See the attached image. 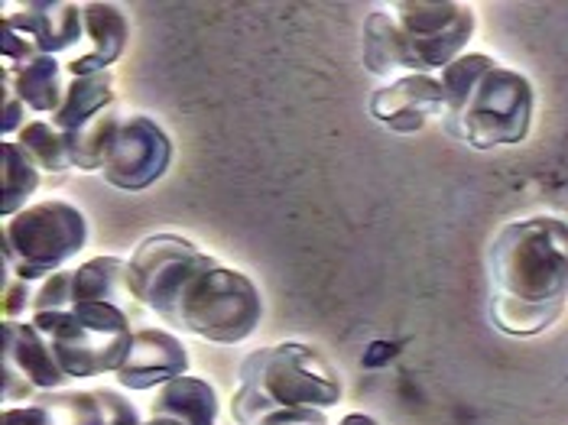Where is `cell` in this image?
I'll use <instances>...</instances> for the list:
<instances>
[{
	"instance_id": "cell-1",
	"label": "cell",
	"mask_w": 568,
	"mask_h": 425,
	"mask_svg": "<svg viewBox=\"0 0 568 425\" xmlns=\"http://www.w3.org/2000/svg\"><path fill=\"white\" fill-rule=\"evenodd\" d=\"M490 322L514 338L552 328L568 305V221L532 214L504 224L487 247Z\"/></svg>"
},
{
	"instance_id": "cell-2",
	"label": "cell",
	"mask_w": 568,
	"mask_h": 425,
	"mask_svg": "<svg viewBox=\"0 0 568 425\" xmlns=\"http://www.w3.org/2000/svg\"><path fill=\"white\" fill-rule=\"evenodd\" d=\"M342 377L325 354L303 341H283L241 361L231 419L257 425L276 409H328L342 403Z\"/></svg>"
},
{
	"instance_id": "cell-3",
	"label": "cell",
	"mask_w": 568,
	"mask_h": 425,
	"mask_svg": "<svg viewBox=\"0 0 568 425\" xmlns=\"http://www.w3.org/2000/svg\"><path fill=\"white\" fill-rule=\"evenodd\" d=\"M160 318L192 338L237 344L261 328L263 296L257 283L241 270L199 254Z\"/></svg>"
},
{
	"instance_id": "cell-4",
	"label": "cell",
	"mask_w": 568,
	"mask_h": 425,
	"mask_svg": "<svg viewBox=\"0 0 568 425\" xmlns=\"http://www.w3.org/2000/svg\"><path fill=\"white\" fill-rule=\"evenodd\" d=\"M30 322L49 335L62 371L72 381L118 374L136 332V318L131 312L108 302H82L65 312L33 315Z\"/></svg>"
},
{
	"instance_id": "cell-5",
	"label": "cell",
	"mask_w": 568,
	"mask_h": 425,
	"mask_svg": "<svg viewBox=\"0 0 568 425\" xmlns=\"http://www.w3.org/2000/svg\"><path fill=\"white\" fill-rule=\"evenodd\" d=\"M88 244V221L69 202L49 199L30 205L3 221L0 231V260L3 270L27 283H43L55 270L82 254Z\"/></svg>"
},
{
	"instance_id": "cell-6",
	"label": "cell",
	"mask_w": 568,
	"mask_h": 425,
	"mask_svg": "<svg viewBox=\"0 0 568 425\" xmlns=\"http://www.w3.org/2000/svg\"><path fill=\"white\" fill-rule=\"evenodd\" d=\"M532 111H536L532 82L517 69L494 65L468 94L462 111L445 118L442 128L475 150L517 146L532 128Z\"/></svg>"
},
{
	"instance_id": "cell-7",
	"label": "cell",
	"mask_w": 568,
	"mask_h": 425,
	"mask_svg": "<svg viewBox=\"0 0 568 425\" xmlns=\"http://www.w3.org/2000/svg\"><path fill=\"white\" fill-rule=\"evenodd\" d=\"M409 49V75H438L475 33V10L452 0H399L390 7Z\"/></svg>"
},
{
	"instance_id": "cell-8",
	"label": "cell",
	"mask_w": 568,
	"mask_h": 425,
	"mask_svg": "<svg viewBox=\"0 0 568 425\" xmlns=\"http://www.w3.org/2000/svg\"><path fill=\"white\" fill-rule=\"evenodd\" d=\"M69 381L45 332L33 322H3L0 389L7 403H33L40 393L62 389Z\"/></svg>"
},
{
	"instance_id": "cell-9",
	"label": "cell",
	"mask_w": 568,
	"mask_h": 425,
	"mask_svg": "<svg viewBox=\"0 0 568 425\" xmlns=\"http://www.w3.org/2000/svg\"><path fill=\"white\" fill-rule=\"evenodd\" d=\"M173 163V140L146 114H128L118 130L101 175L121 192H143L160 182Z\"/></svg>"
},
{
	"instance_id": "cell-10",
	"label": "cell",
	"mask_w": 568,
	"mask_h": 425,
	"mask_svg": "<svg viewBox=\"0 0 568 425\" xmlns=\"http://www.w3.org/2000/svg\"><path fill=\"white\" fill-rule=\"evenodd\" d=\"M199 254L202 251L179 234H153L140 241L128 260V286L133 298L153 315H160Z\"/></svg>"
},
{
	"instance_id": "cell-11",
	"label": "cell",
	"mask_w": 568,
	"mask_h": 425,
	"mask_svg": "<svg viewBox=\"0 0 568 425\" xmlns=\"http://www.w3.org/2000/svg\"><path fill=\"white\" fill-rule=\"evenodd\" d=\"M367 111L377 124H384L394 133H416L433 118L442 121L445 98H442L438 75H399L371 94Z\"/></svg>"
},
{
	"instance_id": "cell-12",
	"label": "cell",
	"mask_w": 568,
	"mask_h": 425,
	"mask_svg": "<svg viewBox=\"0 0 568 425\" xmlns=\"http://www.w3.org/2000/svg\"><path fill=\"white\" fill-rule=\"evenodd\" d=\"M82 45L69 55L65 75L69 79H85L111 72V65L124 55L131 40V23L128 13L118 3H82Z\"/></svg>"
},
{
	"instance_id": "cell-13",
	"label": "cell",
	"mask_w": 568,
	"mask_h": 425,
	"mask_svg": "<svg viewBox=\"0 0 568 425\" xmlns=\"http://www.w3.org/2000/svg\"><path fill=\"white\" fill-rule=\"evenodd\" d=\"M189 351L163 328H136L131 338V351L114 374L124 389H160L163 383L189 374Z\"/></svg>"
},
{
	"instance_id": "cell-14",
	"label": "cell",
	"mask_w": 568,
	"mask_h": 425,
	"mask_svg": "<svg viewBox=\"0 0 568 425\" xmlns=\"http://www.w3.org/2000/svg\"><path fill=\"white\" fill-rule=\"evenodd\" d=\"M3 20L23 30L43 55L75 52L82 45V7L79 3H20L3 13Z\"/></svg>"
},
{
	"instance_id": "cell-15",
	"label": "cell",
	"mask_w": 568,
	"mask_h": 425,
	"mask_svg": "<svg viewBox=\"0 0 568 425\" xmlns=\"http://www.w3.org/2000/svg\"><path fill=\"white\" fill-rule=\"evenodd\" d=\"M3 425H104V406L94 389H52L33 403L7 406Z\"/></svg>"
},
{
	"instance_id": "cell-16",
	"label": "cell",
	"mask_w": 568,
	"mask_h": 425,
	"mask_svg": "<svg viewBox=\"0 0 568 425\" xmlns=\"http://www.w3.org/2000/svg\"><path fill=\"white\" fill-rule=\"evenodd\" d=\"M82 302H108L118 305L124 312H131L133 318H143V305L133 298L128 286V260L121 256H91L82 266H75L72 273V305Z\"/></svg>"
},
{
	"instance_id": "cell-17",
	"label": "cell",
	"mask_w": 568,
	"mask_h": 425,
	"mask_svg": "<svg viewBox=\"0 0 568 425\" xmlns=\"http://www.w3.org/2000/svg\"><path fill=\"white\" fill-rule=\"evenodd\" d=\"M0 79L20 94V101L33 111L52 118L65 98V62H59L55 55H37L30 62L20 65H0Z\"/></svg>"
},
{
	"instance_id": "cell-18",
	"label": "cell",
	"mask_w": 568,
	"mask_h": 425,
	"mask_svg": "<svg viewBox=\"0 0 568 425\" xmlns=\"http://www.w3.org/2000/svg\"><path fill=\"white\" fill-rule=\"evenodd\" d=\"M219 413L221 403L215 386L192 374L163 383L160 389H153L150 399V416H163L185 425H219Z\"/></svg>"
},
{
	"instance_id": "cell-19",
	"label": "cell",
	"mask_w": 568,
	"mask_h": 425,
	"mask_svg": "<svg viewBox=\"0 0 568 425\" xmlns=\"http://www.w3.org/2000/svg\"><path fill=\"white\" fill-rule=\"evenodd\" d=\"M361 62L377 79L409 75V49L390 10H371L361 33Z\"/></svg>"
},
{
	"instance_id": "cell-20",
	"label": "cell",
	"mask_w": 568,
	"mask_h": 425,
	"mask_svg": "<svg viewBox=\"0 0 568 425\" xmlns=\"http://www.w3.org/2000/svg\"><path fill=\"white\" fill-rule=\"evenodd\" d=\"M111 104H118V91H114V79L111 72L101 75H85V79H69L65 85V98L59 104V111L49 118L62 133H72L91 118H98L101 111H108Z\"/></svg>"
},
{
	"instance_id": "cell-21",
	"label": "cell",
	"mask_w": 568,
	"mask_h": 425,
	"mask_svg": "<svg viewBox=\"0 0 568 425\" xmlns=\"http://www.w3.org/2000/svg\"><path fill=\"white\" fill-rule=\"evenodd\" d=\"M128 111L118 104H111L108 111H101L98 118H91L88 124L79 130L65 133V143H69V160H72V170L79 172H101L104 166V156L118 136V130L124 124Z\"/></svg>"
},
{
	"instance_id": "cell-22",
	"label": "cell",
	"mask_w": 568,
	"mask_h": 425,
	"mask_svg": "<svg viewBox=\"0 0 568 425\" xmlns=\"http://www.w3.org/2000/svg\"><path fill=\"white\" fill-rule=\"evenodd\" d=\"M0 153H3V166H0V192H3L0 214L13 217V214H20L27 209V202L40 189L43 175H40V166L23 153V146L17 140H3Z\"/></svg>"
},
{
	"instance_id": "cell-23",
	"label": "cell",
	"mask_w": 568,
	"mask_h": 425,
	"mask_svg": "<svg viewBox=\"0 0 568 425\" xmlns=\"http://www.w3.org/2000/svg\"><path fill=\"white\" fill-rule=\"evenodd\" d=\"M23 153L40 166V172L49 175H59V172L72 170V160H69V143H65V133L55 128L49 118H33L27 128L13 136Z\"/></svg>"
},
{
	"instance_id": "cell-24",
	"label": "cell",
	"mask_w": 568,
	"mask_h": 425,
	"mask_svg": "<svg viewBox=\"0 0 568 425\" xmlns=\"http://www.w3.org/2000/svg\"><path fill=\"white\" fill-rule=\"evenodd\" d=\"M494 65H497V59H490L484 52H465V55H458L452 65H445L438 72V85H442V98H445L442 121L462 111V104L468 101V94L475 91V85L481 82Z\"/></svg>"
},
{
	"instance_id": "cell-25",
	"label": "cell",
	"mask_w": 568,
	"mask_h": 425,
	"mask_svg": "<svg viewBox=\"0 0 568 425\" xmlns=\"http://www.w3.org/2000/svg\"><path fill=\"white\" fill-rule=\"evenodd\" d=\"M72 273L75 270H55L52 276H45L43 283H37V293H33V315H43V312H65L72 308Z\"/></svg>"
},
{
	"instance_id": "cell-26",
	"label": "cell",
	"mask_w": 568,
	"mask_h": 425,
	"mask_svg": "<svg viewBox=\"0 0 568 425\" xmlns=\"http://www.w3.org/2000/svg\"><path fill=\"white\" fill-rule=\"evenodd\" d=\"M37 283H27L3 270V322H30Z\"/></svg>"
},
{
	"instance_id": "cell-27",
	"label": "cell",
	"mask_w": 568,
	"mask_h": 425,
	"mask_svg": "<svg viewBox=\"0 0 568 425\" xmlns=\"http://www.w3.org/2000/svg\"><path fill=\"white\" fill-rule=\"evenodd\" d=\"M101 406H104V425H143L140 423V413L128 396H121L118 389H108V386H98L94 389Z\"/></svg>"
},
{
	"instance_id": "cell-28",
	"label": "cell",
	"mask_w": 568,
	"mask_h": 425,
	"mask_svg": "<svg viewBox=\"0 0 568 425\" xmlns=\"http://www.w3.org/2000/svg\"><path fill=\"white\" fill-rule=\"evenodd\" d=\"M0 88H3V118H0V130H3V136H7V140H13L20 130L33 121V118H30L33 111L20 101V94L7 85L3 79H0Z\"/></svg>"
},
{
	"instance_id": "cell-29",
	"label": "cell",
	"mask_w": 568,
	"mask_h": 425,
	"mask_svg": "<svg viewBox=\"0 0 568 425\" xmlns=\"http://www.w3.org/2000/svg\"><path fill=\"white\" fill-rule=\"evenodd\" d=\"M257 425H335L328 423V416H325V409H276V413H270L266 419H261Z\"/></svg>"
},
{
	"instance_id": "cell-30",
	"label": "cell",
	"mask_w": 568,
	"mask_h": 425,
	"mask_svg": "<svg viewBox=\"0 0 568 425\" xmlns=\"http://www.w3.org/2000/svg\"><path fill=\"white\" fill-rule=\"evenodd\" d=\"M335 425H381L374 416H364V413H348V416H342Z\"/></svg>"
},
{
	"instance_id": "cell-31",
	"label": "cell",
	"mask_w": 568,
	"mask_h": 425,
	"mask_svg": "<svg viewBox=\"0 0 568 425\" xmlns=\"http://www.w3.org/2000/svg\"><path fill=\"white\" fill-rule=\"evenodd\" d=\"M143 425H185V423H175V419H163V416H150V423Z\"/></svg>"
}]
</instances>
